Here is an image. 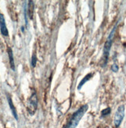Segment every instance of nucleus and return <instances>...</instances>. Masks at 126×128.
<instances>
[{"mask_svg":"<svg viewBox=\"0 0 126 128\" xmlns=\"http://www.w3.org/2000/svg\"><path fill=\"white\" fill-rule=\"evenodd\" d=\"M87 109H88L87 105H84V106H81L79 110H77L74 114L71 116L68 123L66 124L64 128H76L80 122V120L87 112Z\"/></svg>","mask_w":126,"mask_h":128,"instance_id":"1","label":"nucleus"},{"mask_svg":"<svg viewBox=\"0 0 126 128\" xmlns=\"http://www.w3.org/2000/svg\"><path fill=\"white\" fill-rule=\"evenodd\" d=\"M116 27L117 25H115L114 26V28L112 29V32L109 34L108 39L105 44V46H104V50H103V66H105L108 63V57H109V54H110V50L111 48H112V41H113V38L115 36V33L116 30Z\"/></svg>","mask_w":126,"mask_h":128,"instance_id":"2","label":"nucleus"},{"mask_svg":"<svg viewBox=\"0 0 126 128\" xmlns=\"http://www.w3.org/2000/svg\"><path fill=\"white\" fill-rule=\"evenodd\" d=\"M38 106V99L37 96L36 92H33L31 96L29 97L28 100V105H27V111L30 115H33Z\"/></svg>","mask_w":126,"mask_h":128,"instance_id":"3","label":"nucleus"},{"mask_svg":"<svg viewBox=\"0 0 126 128\" xmlns=\"http://www.w3.org/2000/svg\"><path fill=\"white\" fill-rule=\"evenodd\" d=\"M124 116H125V106L124 105H121V106H118L114 118V124L115 127L118 128L121 125L124 119Z\"/></svg>","mask_w":126,"mask_h":128,"instance_id":"4","label":"nucleus"},{"mask_svg":"<svg viewBox=\"0 0 126 128\" xmlns=\"http://www.w3.org/2000/svg\"><path fill=\"white\" fill-rule=\"evenodd\" d=\"M0 30H1V34L3 36H7L9 35L8 29H7L6 24H5V16H4V15L2 13H0Z\"/></svg>","mask_w":126,"mask_h":128,"instance_id":"5","label":"nucleus"},{"mask_svg":"<svg viewBox=\"0 0 126 128\" xmlns=\"http://www.w3.org/2000/svg\"><path fill=\"white\" fill-rule=\"evenodd\" d=\"M7 100H8V102H9V107H10V110L12 111V114L14 116V118L16 119V120H18V115H17V112H16V110L15 108L14 105H13V102H12V100L11 99V96L7 94Z\"/></svg>","mask_w":126,"mask_h":128,"instance_id":"6","label":"nucleus"},{"mask_svg":"<svg viewBox=\"0 0 126 128\" xmlns=\"http://www.w3.org/2000/svg\"><path fill=\"white\" fill-rule=\"evenodd\" d=\"M33 13H34V2L32 0H29L28 2V16L30 20L33 18Z\"/></svg>","mask_w":126,"mask_h":128,"instance_id":"7","label":"nucleus"},{"mask_svg":"<svg viewBox=\"0 0 126 128\" xmlns=\"http://www.w3.org/2000/svg\"><path fill=\"white\" fill-rule=\"evenodd\" d=\"M8 55L9 59V64L12 70L15 71V62H14V58H13V53L12 50L11 48H8Z\"/></svg>","mask_w":126,"mask_h":128,"instance_id":"8","label":"nucleus"},{"mask_svg":"<svg viewBox=\"0 0 126 128\" xmlns=\"http://www.w3.org/2000/svg\"><path fill=\"white\" fill-rule=\"evenodd\" d=\"M92 76H93V73H89V74H87L86 76L80 81V82L79 83V85H78V86H77V89L78 90H80L81 88H82V86L86 83L87 82H88L89 80H90L91 78H92Z\"/></svg>","mask_w":126,"mask_h":128,"instance_id":"9","label":"nucleus"},{"mask_svg":"<svg viewBox=\"0 0 126 128\" xmlns=\"http://www.w3.org/2000/svg\"><path fill=\"white\" fill-rule=\"evenodd\" d=\"M111 110H111L110 107H108V108H106L105 110H103L101 111V116H106L109 115L111 114Z\"/></svg>","mask_w":126,"mask_h":128,"instance_id":"10","label":"nucleus"},{"mask_svg":"<svg viewBox=\"0 0 126 128\" xmlns=\"http://www.w3.org/2000/svg\"><path fill=\"white\" fill-rule=\"evenodd\" d=\"M36 62H37V59H36V56L35 54H33V56H32V60H31V64H32V67L33 68H35L36 67Z\"/></svg>","mask_w":126,"mask_h":128,"instance_id":"11","label":"nucleus"},{"mask_svg":"<svg viewBox=\"0 0 126 128\" xmlns=\"http://www.w3.org/2000/svg\"><path fill=\"white\" fill-rule=\"evenodd\" d=\"M112 71L114 72H117L118 71V66L117 64L115 63V64H113L112 65Z\"/></svg>","mask_w":126,"mask_h":128,"instance_id":"12","label":"nucleus"}]
</instances>
